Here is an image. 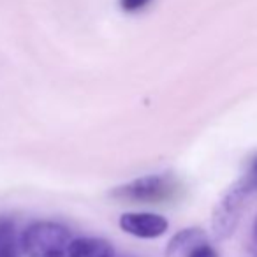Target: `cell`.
I'll use <instances>...</instances> for the list:
<instances>
[{"label": "cell", "mask_w": 257, "mask_h": 257, "mask_svg": "<svg viewBox=\"0 0 257 257\" xmlns=\"http://www.w3.org/2000/svg\"><path fill=\"white\" fill-rule=\"evenodd\" d=\"M72 234L65 225L51 220L30 224L22 236L27 257H69Z\"/></svg>", "instance_id": "1"}, {"label": "cell", "mask_w": 257, "mask_h": 257, "mask_svg": "<svg viewBox=\"0 0 257 257\" xmlns=\"http://www.w3.org/2000/svg\"><path fill=\"white\" fill-rule=\"evenodd\" d=\"M176 182L171 176L150 175L143 178L133 180L111 192L114 199L133 201V203H145V204H157L161 201L171 199L175 196Z\"/></svg>", "instance_id": "2"}, {"label": "cell", "mask_w": 257, "mask_h": 257, "mask_svg": "<svg viewBox=\"0 0 257 257\" xmlns=\"http://www.w3.org/2000/svg\"><path fill=\"white\" fill-rule=\"evenodd\" d=\"M118 225L123 232L136 238L154 239L168 231L169 224L162 215L147 213V211H128L118 220Z\"/></svg>", "instance_id": "3"}, {"label": "cell", "mask_w": 257, "mask_h": 257, "mask_svg": "<svg viewBox=\"0 0 257 257\" xmlns=\"http://www.w3.org/2000/svg\"><path fill=\"white\" fill-rule=\"evenodd\" d=\"M245 197V194L239 192L236 187H231V190L222 197L213 213V231L217 238H227L232 234L239 220V211Z\"/></svg>", "instance_id": "4"}, {"label": "cell", "mask_w": 257, "mask_h": 257, "mask_svg": "<svg viewBox=\"0 0 257 257\" xmlns=\"http://www.w3.org/2000/svg\"><path fill=\"white\" fill-rule=\"evenodd\" d=\"M69 257H114V250L102 238H76L71 243Z\"/></svg>", "instance_id": "5"}, {"label": "cell", "mask_w": 257, "mask_h": 257, "mask_svg": "<svg viewBox=\"0 0 257 257\" xmlns=\"http://www.w3.org/2000/svg\"><path fill=\"white\" fill-rule=\"evenodd\" d=\"M234 187L241 194H245V196H248V194L255 192V190H257V157L253 159L252 162H250V166H248V169H246V173L243 175V178L239 180V182L236 183Z\"/></svg>", "instance_id": "6"}, {"label": "cell", "mask_w": 257, "mask_h": 257, "mask_svg": "<svg viewBox=\"0 0 257 257\" xmlns=\"http://www.w3.org/2000/svg\"><path fill=\"white\" fill-rule=\"evenodd\" d=\"M197 236H201L199 229H185V231L178 232V234H176L175 238L171 239V243H169L168 255H173V253L178 252V250L183 248L185 245H189V243H194Z\"/></svg>", "instance_id": "7"}, {"label": "cell", "mask_w": 257, "mask_h": 257, "mask_svg": "<svg viewBox=\"0 0 257 257\" xmlns=\"http://www.w3.org/2000/svg\"><path fill=\"white\" fill-rule=\"evenodd\" d=\"M15 243V224L9 218L0 220V250Z\"/></svg>", "instance_id": "8"}, {"label": "cell", "mask_w": 257, "mask_h": 257, "mask_svg": "<svg viewBox=\"0 0 257 257\" xmlns=\"http://www.w3.org/2000/svg\"><path fill=\"white\" fill-rule=\"evenodd\" d=\"M189 257H218V253L215 252L213 246L206 245V243H199V245L192 246Z\"/></svg>", "instance_id": "9"}, {"label": "cell", "mask_w": 257, "mask_h": 257, "mask_svg": "<svg viewBox=\"0 0 257 257\" xmlns=\"http://www.w3.org/2000/svg\"><path fill=\"white\" fill-rule=\"evenodd\" d=\"M152 0H120V8L125 13H136L141 11L143 8H147Z\"/></svg>", "instance_id": "10"}, {"label": "cell", "mask_w": 257, "mask_h": 257, "mask_svg": "<svg viewBox=\"0 0 257 257\" xmlns=\"http://www.w3.org/2000/svg\"><path fill=\"white\" fill-rule=\"evenodd\" d=\"M0 257H16V250H15V243L8 245L0 250Z\"/></svg>", "instance_id": "11"}, {"label": "cell", "mask_w": 257, "mask_h": 257, "mask_svg": "<svg viewBox=\"0 0 257 257\" xmlns=\"http://www.w3.org/2000/svg\"><path fill=\"white\" fill-rule=\"evenodd\" d=\"M253 236H255V241H257V218L253 222Z\"/></svg>", "instance_id": "12"}]
</instances>
